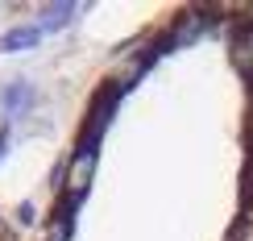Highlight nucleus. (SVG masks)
Masks as SVG:
<instances>
[{"instance_id": "nucleus-1", "label": "nucleus", "mask_w": 253, "mask_h": 241, "mask_svg": "<svg viewBox=\"0 0 253 241\" xmlns=\"http://www.w3.org/2000/svg\"><path fill=\"white\" fill-rule=\"evenodd\" d=\"M253 4L141 25L83 96L29 241H249Z\"/></svg>"}, {"instance_id": "nucleus-2", "label": "nucleus", "mask_w": 253, "mask_h": 241, "mask_svg": "<svg viewBox=\"0 0 253 241\" xmlns=\"http://www.w3.org/2000/svg\"><path fill=\"white\" fill-rule=\"evenodd\" d=\"M0 241H25V237H21V229H17L13 221H8L4 212H0Z\"/></svg>"}, {"instance_id": "nucleus-3", "label": "nucleus", "mask_w": 253, "mask_h": 241, "mask_svg": "<svg viewBox=\"0 0 253 241\" xmlns=\"http://www.w3.org/2000/svg\"><path fill=\"white\" fill-rule=\"evenodd\" d=\"M249 241H253V225H249Z\"/></svg>"}]
</instances>
